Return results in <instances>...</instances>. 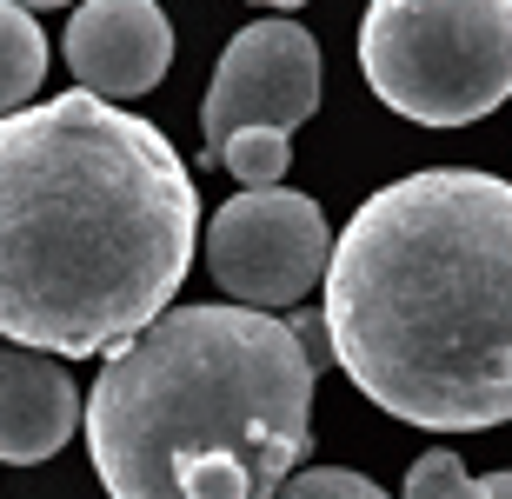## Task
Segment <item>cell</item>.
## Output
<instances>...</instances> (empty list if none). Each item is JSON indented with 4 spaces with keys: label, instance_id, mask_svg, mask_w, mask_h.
Returning a JSON list of instances; mask_svg holds the SVG:
<instances>
[{
    "label": "cell",
    "instance_id": "obj_1",
    "mask_svg": "<svg viewBox=\"0 0 512 499\" xmlns=\"http://www.w3.org/2000/svg\"><path fill=\"white\" fill-rule=\"evenodd\" d=\"M193 240L200 193L153 120L87 87L0 114V340L114 353L173 307Z\"/></svg>",
    "mask_w": 512,
    "mask_h": 499
},
{
    "label": "cell",
    "instance_id": "obj_2",
    "mask_svg": "<svg viewBox=\"0 0 512 499\" xmlns=\"http://www.w3.org/2000/svg\"><path fill=\"white\" fill-rule=\"evenodd\" d=\"M333 366L406 426L512 420V180L426 167L386 180L326 260Z\"/></svg>",
    "mask_w": 512,
    "mask_h": 499
},
{
    "label": "cell",
    "instance_id": "obj_3",
    "mask_svg": "<svg viewBox=\"0 0 512 499\" xmlns=\"http://www.w3.org/2000/svg\"><path fill=\"white\" fill-rule=\"evenodd\" d=\"M313 380L266 307H173L100 360L80 433L107 499H273L313 446Z\"/></svg>",
    "mask_w": 512,
    "mask_h": 499
},
{
    "label": "cell",
    "instance_id": "obj_4",
    "mask_svg": "<svg viewBox=\"0 0 512 499\" xmlns=\"http://www.w3.org/2000/svg\"><path fill=\"white\" fill-rule=\"evenodd\" d=\"M360 74L419 127H473L512 100V0H366Z\"/></svg>",
    "mask_w": 512,
    "mask_h": 499
},
{
    "label": "cell",
    "instance_id": "obj_5",
    "mask_svg": "<svg viewBox=\"0 0 512 499\" xmlns=\"http://www.w3.org/2000/svg\"><path fill=\"white\" fill-rule=\"evenodd\" d=\"M326 260V213L293 187H240L207 227V267L240 307H300L326 280Z\"/></svg>",
    "mask_w": 512,
    "mask_h": 499
},
{
    "label": "cell",
    "instance_id": "obj_6",
    "mask_svg": "<svg viewBox=\"0 0 512 499\" xmlns=\"http://www.w3.org/2000/svg\"><path fill=\"white\" fill-rule=\"evenodd\" d=\"M320 107V40L300 20H253L227 40V54L213 67L207 107H200V140L220 160L240 127H273L293 134Z\"/></svg>",
    "mask_w": 512,
    "mask_h": 499
},
{
    "label": "cell",
    "instance_id": "obj_7",
    "mask_svg": "<svg viewBox=\"0 0 512 499\" xmlns=\"http://www.w3.org/2000/svg\"><path fill=\"white\" fill-rule=\"evenodd\" d=\"M60 54L87 94L140 100L173 67V20L160 14V0H80Z\"/></svg>",
    "mask_w": 512,
    "mask_h": 499
},
{
    "label": "cell",
    "instance_id": "obj_8",
    "mask_svg": "<svg viewBox=\"0 0 512 499\" xmlns=\"http://www.w3.org/2000/svg\"><path fill=\"white\" fill-rule=\"evenodd\" d=\"M80 393L60 373L54 353L40 346H0V460L7 466H40L74 440L80 426Z\"/></svg>",
    "mask_w": 512,
    "mask_h": 499
},
{
    "label": "cell",
    "instance_id": "obj_9",
    "mask_svg": "<svg viewBox=\"0 0 512 499\" xmlns=\"http://www.w3.org/2000/svg\"><path fill=\"white\" fill-rule=\"evenodd\" d=\"M47 80V34L20 0H0V114H14Z\"/></svg>",
    "mask_w": 512,
    "mask_h": 499
},
{
    "label": "cell",
    "instance_id": "obj_10",
    "mask_svg": "<svg viewBox=\"0 0 512 499\" xmlns=\"http://www.w3.org/2000/svg\"><path fill=\"white\" fill-rule=\"evenodd\" d=\"M220 167H227L240 187H280L286 167H293V140L273 134V127H240V134L220 147Z\"/></svg>",
    "mask_w": 512,
    "mask_h": 499
},
{
    "label": "cell",
    "instance_id": "obj_11",
    "mask_svg": "<svg viewBox=\"0 0 512 499\" xmlns=\"http://www.w3.org/2000/svg\"><path fill=\"white\" fill-rule=\"evenodd\" d=\"M399 499H486V480H473L459 453L433 446V453H419V460H413L406 493H399Z\"/></svg>",
    "mask_w": 512,
    "mask_h": 499
},
{
    "label": "cell",
    "instance_id": "obj_12",
    "mask_svg": "<svg viewBox=\"0 0 512 499\" xmlns=\"http://www.w3.org/2000/svg\"><path fill=\"white\" fill-rule=\"evenodd\" d=\"M273 499H386V493L366 473H346V466H293Z\"/></svg>",
    "mask_w": 512,
    "mask_h": 499
},
{
    "label": "cell",
    "instance_id": "obj_13",
    "mask_svg": "<svg viewBox=\"0 0 512 499\" xmlns=\"http://www.w3.org/2000/svg\"><path fill=\"white\" fill-rule=\"evenodd\" d=\"M286 327H293V340L306 346V360H313V373H326V360H333V333H326V313H286Z\"/></svg>",
    "mask_w": 512,
    "mask_h": 499
},
{
    "label": "cell",
    "instance_id": "obj_14",
    "mask_svg": "<svg viewBox=\"0 0 512 499\" xmlns=\"http://www.w3.org/2000/svg\"><path fill=\"white\" fill-rule=\"evenodd\" d=\"M486 499H512V473H486Z\"/></svg>",
    "mask_w": 512,
    "mask_h": 499
},
{
    "label": "cell",
    "instance_id": "obj_15",
    "mask_svg": "<svg viewBox=\"0 0 512 499\" xmlns=\"http://www.w3.org/2000/svg\"><path fill=\"white\" fill-rule=\"evenodd\" d=\"M253 7H280V14H293V7H306V0H253Z\"/></svg>",
    "mask_w": 512,
    "mask_h": 499
},
{
    "label": "cell",
    "instance_id": "obj_16",
    "mask_svg": "<svg viewBox=\"0 0 512 499\" xmlns=\"http://www.w3.org/2000/svg\"><path fill=\"white\" fill-rule=\"evenodd\" d=\"M20 7H27V14H40V7H67V0H20Z\"/></svg>",
    "mask_w": 512,
    "mask_h": 499
}]
</instances>
